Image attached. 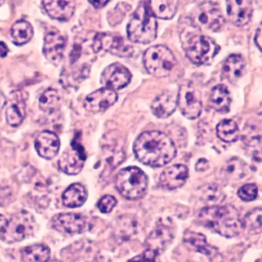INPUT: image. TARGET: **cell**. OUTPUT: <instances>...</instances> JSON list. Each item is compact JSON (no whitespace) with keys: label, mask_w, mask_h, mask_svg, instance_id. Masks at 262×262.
Returning a JSON list of instances; mask_svg holds the SVG:
<instances>
[{"label":"cell","mask_w":262,"mask_h":262,"mask_svg":"<svg viewBox=\"0 0 262 262\" xmlns=\"http://www.w3.org/2000/svg\"><path fill=\"white\" fill-rule=\"evenodd\" d=\"M117 100L118 95L116 92L103 87L89 95L85 98L84 106L90 113H103L113 106Z\"/></svg>","instance_id":"9a60e30c"},{"label":"cell","mask_w":262,"mask_h":262,"mask_svg":"<svg viewBox=\"0 0 262 262\" xmlns=\"http://www.w3.org/2000/svg\"><path fill=\"white\" fill-rule=\"evenodd\" d=\"M9 50L4 42H0V58H4L8 54Z\"/></svg>","instance_id":"60d3db41"},{"label":"cell","mask_w":262,"mask_h":262,"mask_svg":"<svg viewBox=\"0 0 262 262\" xmlns=\"http://www.w3.org/2000/svg\"><path fill=\"white\" fill-rule=\"evenodd\" d=\"M6 104H7V99H6L5 96L2 92L0 91V111L4 108Z\"/></svg>","instance_id":"7bdbcfd3"},{"label":"cell","mask_w":262,"mask_h":262,"mask_svg":"<svg viewBox=\"0 0 262 262\" xmlns=\"http://www.w3.org/2000/svg\"><path fill=\"white\" fill-rule=\"evenodd\" d=\"M68 254H70V262H98L96 254L92 249L88 251V248L85 247L76 246L70 247L69 248Z\"/></svg>","instance_id":"836d02e7"},{"label":"cell","mask_w":262,"mask_h":262,"mask_svg":"<svg viewBox=\"0 0 262 262\" xmlns=\"http://www.w3.org/2000/svg\"><path fill=\"white\" fill-rule=\"evenodd\" d=\"M217 137L224 142L232 143L238 139L239 129L237 123L232 119H223L216 127Z\"/></svg>","instance_id":"1f68e13d"},{"label":"cell","mask_w":262,"mask_h":262,"mask_svg":"<svg viewBox=\"0 0 262 262\" xmlns=\"http://www.w3.org/2000/svg\"><path fill=\"white\" fill-rule=\"evenodd\" d=\"M198 222L207 229L231 238L243 229L238 211L231 205L205 207L198 214Z\"/></svg>","instance_id":"7a4b0ae2"},{"label":"cell","mask_w":262,"mask_h":262,"mask_svg":"<svg viewBox=\"0 0 262 262\" xmlns=\"http://www.w3.org/2000/svg\"><path fill=\"white\" fill-rule=\"evenodd\" d=\"M42 5L47 14L56 20L67 22L73 17L76 10L74 1H42Z\"/></svg>","instance_id":"ffe728a7"},{"label":"cell","mask_w":262,"mask_h":262,"mask_svg":"<svg viewBox=\"0 0 262 262\" xmlns=\"http://www.w3.org/2000/svg\"><path fill=\"white\" fill-rule=\"evenodd\" d=\"M183 242L188 248L208 257L217 253V249L208 245L205 236L200 233L187 231L184 235Z\"/></svg>","instance_id":"4316f807"},{"label":"cell","mask_w":262,"mask_h":262,"mask_svg":"<svg viewBox=\"0 0 262 262\" xmlns=\"http://www.w3.org/2000/svg\"><path fill=\"white\" fill-rule=\"evenodd\" d=\"M13 42L16 46H23L31 40L33 36V29L31 24L24 19L17 21L11 29Z\"/></svg>","instance_id":"f546056e"},{"label":"cell","mask_w":262,"mask_h":262,"mask_svg":"<svg viewBox=\"0 0 262 262\" xmlns=\"http://www.w3.org/2000/svg\"><path fill=\"white\" fill-rule=\"evenodd\" d=\"M261 208H256L250 211L242 221L243 228L260 232L261 231Z\"/></svg>","instance_id":"e575fe53"},{"label":"cell","mask_w":262,"mask_h":262,"mask_svg":"<svg viewBox=\"0 0 262 262\" xmlns=\"http://www.w3.org/2000/svg\"><path fill=\"white\" fill-rule=\"evenodd\" d=\"M35 219L33 214L27 211L15 214L7 222L2 239L7 243L21 242L33 234Z\"/></svg>","instance_id":"52a82bcc"},{"label":"cell","mask_w":262,"mask_h":262,"mask_svg":"<svg viewBox=\"0 0 262 262\" xmlns=\"http://www.w3.org/2000/svg\"><path fill=\"white\" fill-rule=\"evenodd\" d=\"M260 38H261V31L260 29L259 28L257 31L256 32L255 37H254V42H255L256 46L259 50H260Z\"/></svg>","instance_id":"b9f144b4"},{"label":"cell","mask_w":262,"mask_h":262,"mask_svg":"<svg viewBox=\"0 0 262 262\" xmlns=\"http://www.w3.org/2000/svg\"><path fill=\"white\" fill-rule=\"evenodd\" d=\"M145 3L148 12L155 18L161 19H172L177 12L178 1H146Z\"/></svg>","instance_id":"d4e9b609"},{"label":"cell","mask_w":262,"mask_h":262,"mask_svg":"<svg viewBox=\"0 0 262 262\" xmlns=\"http://www.w3.org/2000/svg\"><path fill=\"white\" fill-rule=\"evenodd\" d=\"M174 229L169 222H159L151 231L145 242L146 249L151 250L160 255L172 242Z\"/></svg>","instance_id":"7c38bea8"},{"label":"cell","mask_w":262,"mask_h":262,"mask_svg":"<svg viewBox=\"0 0 262 262\" xmlns=\"http://www.w3.org/2000/svg\"><path fill=\"white\" fill-rule=\"evenodd\" d=\"M67 42V36L60 32H50L44 39V56L50 62L59 63L63 56Z\"/></svg>","instance_id":"2e32d148"},{"label":"cell","mask_w":262,"mask_h":262,"mask_svg":"<svg viewBox=\"0 0 262 262\" xmlns=\"http://www.w3.org/2000/svg\"><path fill=\"white\" fill-rule=\"evenodd\" d=\"M188 177V169L185 165H171L162 171L159 178V185L164 189H177L183 186Z\"/></svg>","instance_id":"ac0fdd59"},{"label":"cell","mask_w":262,"mask_h":262,"mask_svg":"<svg viewBox=\"0 0 262 262\" xmlns=\"http://www.w3.org/2000/svg\"><path fill=\"white\" fill-rule=\"evenodd\" d=\"M3 2H0V6H1V4H2Z\"/></svg>","instance_id":"bcb514c9"},{"label":"cell","mask_w":262,"mask_h":262,"mask_svg":"<svg viewBox=\"0 0 262 262\" xmlns=\"http://www.w3.org/2000/svg\"><path fill=\"white\" fill-rule=\"evenodd\" d=\"M199 199L206 207L220 205L225 200V194L222 188L214 183L202 185L198 190Z\"/></svg>","instance_id":"83f0119b"},{"label":"cell","mask_w":262,"mask_h":262,"mask_svg":"<svg viewBox=\"0 0 262 262\" xmlns=\"http://www.w3.org/2000/svg\"><path fill=\"white\" fill-rule=\"evenodd\" d=\"M157 30L156 19L148 12L145 4H141L127 26V34L132 42L145 45L156 39Z\"/></svg>","instance_id":"3957f363"},{"label":"cell","mask_w":262,"mask_h":262,"mask_svg":"<svg viewBox=\"0 0 262 262\" xmlns=\"http://www.w3.org/2000/svg\"><path fill=\"white\" fill-rule=\"evenodd\" d=\"M143 62L148 73L158 78L169 76L179 66L172 52L164 46H153L144 53Z\"/></svg>","instance_id":"8992f818"},{"label":"cell","mask_w":262,"mask_h":262,"mask_svg":"<svg viewBox=\"0 0 262 262\" xmlns=\"http://www.w3.org/2000/svg\"><path fill=\"white\" fill-rule=\"evenodd\" d=\"M148 183L146 174L136 166L127 167L121 170L115 180L119 194L128 200L142 198L146 191Z\"/></svg>","instance_id":"277c9868"},{"label":"cell","mask_w":262,"mask_h":262,"mask_svg":"<svg viewBox=\"0 0 262 262\" xmlns=\"http://www.w3.org/2000/svg\"><path fill=\"white\" fill-rule=\"evenodd\" d=\"M149 262H159V260H158V259H156V260H151V261H149Z\"/></svg>","instance_id":"f6af8a7d"},{"label":"cell","mask_w":262,"mask_h":262,"mask_svg":"<svg viewBox=\"0 0 262 262\" xmlns=\"http://www.w3.org/2000/svg\"><path fill=\"white\" fill-rule=\"evenodd\" d=\"M245 59L239 54H232L227 58L222 70V77L231 83H235L244 75L245 70Z\"/></svg>","instance_id":"603a6c76"},{"label":"cell","mask_w":262,"mask_h":262,"mask_svg":"<svg viewBox=\"0 0 262 262\" xmlns=\"http://www.w3.org/2000/svg\"><path fill=\"white\" fill-rule=\"evenodd\" d=\"M35 148L40 157L45 159H53L59 153L60 140L56 133L43 131L39 133L35 141Z\"/></svg>","instance_id":"d6986e66"},{"label":"cell","mask_w":262,"mask_h":262,"mask_svg":"<svg viewBox=\"0 0 262 262\" xmlns=\"http://www.w3.org/2000/svg\"><path fill=\"white\" fill-rule=\"evenodd\" d=\"M93 49L96 53L105 50L119 57H130L133 54V47L125 43L123 38L111 35H97L94 39Z\"/></svg>","instance_id":"5bb4252c"},{"label":"cell","mask_w":262,"mask_h":262,"mask_svg":"<svg viewBox=\"0 0 262 262\" xmlns=\"http://www.w3.org/2000/svg\"><path fill=\"white\" fill-rule=\"evenodd\" d=\"M250 174V168L246 163L238 158H232L222 167L220 176L227 182H237L245 179Z\"/></svg>","instance_id":"7402d4cb"},{"label":"cell","mask_w":262,"mask_h":262,"mask_svg":"<svg viewBox=\"0 0 262 262\" xmlns=\"http://www.w3.org/2000/svg\"><path fill=\"white\" fill-rule=\"evenodd\" d=\"M116 204H117V200L116 198L114 196L107 194V195L103 196L99 201L97 206L101 212L106 214V213H110V211H113V208L116 207Z\"/></svg>","instance_id":"8d00e7d4"},{"label":"cell","mask_w":262,"mask_h":262,"mask_svg":"<svg viewBox=\"0 0 262 262\" xmlns=\"http://www.w3.org/2000/svg\"><path fill=\"white\" fill-rule=\"evenodd\" d=\"M47 262H62V261H60V260H48V261Z\"/></svg>","instance_id":"ee69618b"},{"label":"cell","mask_w":262,"mask_h":262,"mask_svg":"<svg viewBox=\"0 0 262 262\" xmlns=\"http://www.w3.org/2000/svg\"><path fill=\"white\" fill-rule=\"evenodd\" d=\"M177 106L188 119L199 117L202 110V94L191 84L181 85L177 95Z\"/></svg>","instance_id":"ba28073f"},{"label":"cell","mask_w":262,"mask_h":262,"mask_svg":"<svg viewBox=\"0 0 262 262\" xmlns=\"http://www.w3.org/2000/svg\"><path fill=\"white\" fill-rule=\"evenodd\" d=\"M191 18L197 27L211 31H219L225 24L220 9L211 3L201 4L196 7L191 13Z\"/></svg>","instance_id":"9c48e42d"},{"label":"cell","mask_w":262,"mask_h":262,"mask_svg":"<svg viewBox=\"0 0 262 262\" xmlns=\"http://www.w3.org/2000/svg\"><path fill=\"white\" fill-rule=\"evenodd\" d=\"M231 97L229 90L223 84L216 85L211 90L209 105L213 110L221 113H227L230 110Z\"/></svg>","instance_id":"cb8c5ba5"},{"label":"cell","mask_w":262,"mask_h":262,"mask_svg":"<svg viewBox=\"0 0 262 262\" xmlns=\"http://www.w3.org/2000/svg\"><path fill=\"white\" fill-rule=\"evenodd\" d=\"M208 167H209V164H208V161L206 159H202L198 161L196 163L195 169L198 171H204L208 169Z\"/></svg>","instance_id":"74e56055"},{"label":"cell","mask_w":262,"mask_h":262,"mask_svg":"<svg viewBox=\"0 0 262 262\" xmlns=\"http://www.w3.org/2000/svg\"><path fill=\"white\" fill-rule=\"evenodd\" d=\"M87 197L86 188L82 184H72L62 194V203L67 208H79L86 202Z\"/></svg>","instance_id":"484cf974"},{"label":"cell","mask_w":262,"mask_h":262,"mask_svg":"<svg viewBox=\"0 0 262 262\" xmlns=\"http://www.w3.org/2000/svg\"><path fill=\"white\" fill-rule=\"evenodd\" d=\"M59 105L60 97L58 92L54 89H48L46 90L39 98V108L43 113L52 114L59 108Z\"/></svg>","instance_id":"d6a6232c"},{"label":"cell","mask_w":262,"mask_h":262,"mask_svg":"<svg viewBox=\"0 0 262 262\" xmlns=\"http://www.w3.org/2000/svg\"><path fill=\"white\" fill-rule=\"evenodd\" d=\"M227 14L236 27H245L251 21L253 8L251 1L231 0L227 1Z\"/></svg>","instance_id":"e0dca14e"},{"label":"cell","mask_w":262,"mask_h":262,"mask_svg":"<svg viewBox=\"0 0 262 262\" xmlns=\"http://www.w3.org/2000/svg\"><path fill=\"white\" fill-rule=\"evenodd\" d=\"M177 107V96L173 92L165 91L156 98L151 105V111L159 119L169 117Z\"/></svg>","instance_id":"44dd1931"},{"label":"cell","mask_w":262,"mask_h":262,"mask_svg":"<svg viewBox=\"0 0 262 262\" xmlns=\"http://www.w3.org/2000/svg\"><path fill=\"white\" fill-rule=\"evenodd\" d=\"M185 55L196 65H209L220 50V47L208 36L188 34L182 42Z\"/></svg>","instance_id":"5b68a950"},{"label":"cell","mask_w":262,"mask_h":262,"mask_svg":"<svg viewBox=\"0 0 262 262\" xmlns=\"http://www.w3.org/2000/svg\"><path fill=\"white\" fill-rule=\"evenodd\" d=\"M133 151L139 162L155 168L169 163L177 153L172 140L159 131L142 133L135 141Z\"/></svg>","instance_id":"6da1fadb"},{"label":"cell","mask_w":262,"mask_h":262,"mask_svg":"<svg viewBox=\"0 0 262 262\" xmlns=\"http://www.w3.org/2000/svg\"><path fill=\"white\" fill-rule=\"evenodd\" d=\"M26 117V102L22 98L14 99L6 112V118L9 125L17 127L22 124Z\"/></svg>","instance_id":"f1b7e54d"},{"label":"cell","mask_w":262,"mask_h":262,"mask_svg":"<svg viewBox=\"0 0 262 262\" xmlns=\"http://www.w3.org/2000/svg\"><path fill=\"white\" fill-rule=\"evenodd\" d=\"M86 159L83 147L75 142L62 153L59 159L61 171L70 176L79 174L82 171Z\"/></svg>","instance_id":"8fae6325"},{"label":"cell","mask_w":262,"mask_h":262,"mask_svg":"<svg viewBox=\"0 0 262 262\" xmlns=\"http://www.w3.org/2000/svg\"><path fill=\"white\" fill-rule=\"evenodd\" d=\"M7 219L4 217L3 214H0V238H2L3 234H4V231H5L6 227H7Z\"/></svg>","instance_id":"f35d334b"},{"label":"cell","mask_w":262,"mask_h":262,"mask_svg":"<svg viewBox=\"0 0 262 262\" xmlns=\"http://www.w3.org/2000/svg\"><path fill=\"white\" fill-rule=\"evenodd\" d=\"M110 1H89L90 4H91L93 7L96 9H102L104 7L106 6L107 4H108Z\"/></svg>","instance_id":"ab89813d"},{"label":"cell","mask_w":262,"mask_h":262,"mask_svg":"<svg viewBox=\"0 0 262 262\" xmlns=\"http://www.w3.org/2000/svg\"><path fill=\"white\" fill-rule=\"evenodd\" d=\"M52 225L56 231L66 234H82L89 231L90 223L85 217L74 213H61L52 219Z\"/></svg>","instance_id":"30bf717a"},{"label":"cell","mask_w":262,"mask_h":262,"mask_svg":"<svg viewBox=\"0 0 262 262\" xmlns=\"http://www.w3.org/2000/svg\"><path fill=\"white\" fill-rule=\"evenodd\" d=\"M132 74L129 70L119 62L112 64L104 70L101 76V83L104 88L120 90L129 84Z\"/></svg>","instance_id":"4fadbf2b"},{"label":"cell","mask_w":262,"mask_h":262,"mask_svg":"<svg viewBox=\"0 0 262 262\" xmlns=\"http://www.w3.org/2000/svg\"><path fill=\"white\" fill-rule=\"evenodd\" d=\"M257 187L255 184H246L239 188L237 196L244 202H251L255 200L257 197Z\"/></svg>","instance_id":"d590c367"},{"label":"cell","mask_w":262,"mask_h":262,"mask_svg":"<svg viewBox=\"0 0 262 262\" xmlns=\"http://www.w3.org/2000/svg\"><path fill=\"white\" fill-rule=\"evenodd\" d=\"M24 262H47L50 257V250L43 245L26 247L21 252Z\"/></svg>","instance_id":"4dcf8cb0"}]
</instances>
